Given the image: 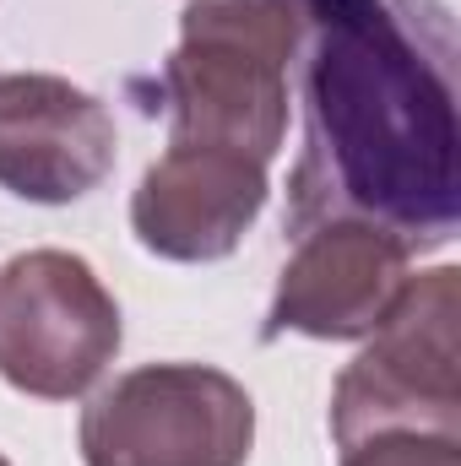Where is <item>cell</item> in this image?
<instances>
[{
  "label": "cell",
  "instance_id": "obj_1",
  "mask_svg": "<svg viewBox=\"0 0 461 466\" xmlns=\"http://www.w3.org/2000/svg\"><path fill=\"white\" fill-rule=\"evenodd\" d=\"M310 87L321 125H337V157L358 207H369L364 218L396 228V218H424V207H435V218L451 228L456 136L446 82L413 66L391 33L380 38L374 22L332 16Z\"/></svg>",
  "mask_w": 461,
  "mask_h": 466
},
{
  "label": "cell",
  "instance_id": "obj_2",
  "mask_svg": "<svg viewBox=\"0 0 461 466\" xmlns=\"http://www.w3.org/2000/svg\"><path fill=\"white\" fill-rule=\"evenodd\" d=\"M315 0H190L163 66L169 141L271 163L288 141V71Z\"/></svg>",
  "mask_w": 461,
  "mask_h": 466
},
{
  "label": "cell",
  "instance_id": "obj_3",
  "mask_svg": "<svg viewBox=\"0 0 461 466\" xmlns=\"http://www.w3.org/2000/svg\"><path fill=\"white\" fill-rule=\"evenodd\" d=\"M461 271L407 277L391 315L364 337L332 390L337 451L374 434H461Z\"/></svg>",
  "mask_w": 461,
  "mask_h": 466
},
{
  "label": "cell",
  "instance_id": "obj_4",
  "mask_svg": "<svg viewBox=\"0 0 461 466\" xmlns=\"http://www.w3.org/2000/svg\"><path fill=\"white\" fill-rule=\"evenodd\" d=\"M87 466H244L255 401L212 363H141L82 412Z\"/></svg>",
  "mask_w": 461,
  "mask_h": 466
},
{
  "label": "cell",
  "instance_id": "obj_5",
  "mask_svg": "<svg viewBox=\"0 0 461 466\" xmlns=\"http://www.w3.org/2000/svg\"><path fill=\"white\" fill-rule=\"evenodd\" d=\"M125 326L104 277L71 249H27L0 271V380L38 401L87 396Z\"/></svg>",
  "mask_w": 461,
  "mask_h": 466
},
{
  "label": "cell",
  "instance_id": "obj_6",
  "mask_svg": "<svg viewBox=\"0 0 461 466\" xmlns=\"http://www.w3.org/2000/svg\"><path fill=\"white\" fill-rule=\"evenodd\" d=\"M413 277V238L374 218L337 212L299 233L271 309L266 337L299 331L315 342H364Z\"/></svg>",
  "mask_w": 461,
  "mask_h": 466
},
{
  "label": "cell",
  "instance_id": "obj_7",
  "mask_svg": "<svg viewBox=\"0 0 461 466\" xmlns=\"http://www.w3.org/2000/svg\"><path fill=\"white\" fill-rule=\"evenodd\" d=\"M119 157L115 115L49 71L0 76V190L33 207H71L109 179Z\"/></svg>",
  "mask_w": 461,
  "mask_h": 466
},
{
  "label": "cell",
  "instance_id": "obj_8",
  "mask_svg": "<svg viewBox=\"0 0 461 466\" xmlns=\"http://www.w3.org/2000/svg\"><path fill=\"white\" fill-rule=\"evenodd\" d=\"M266 163L229 147L169 141V152L141 174L130 196V228L158 260L207 266L244 244V233L266 212Z\"/></svg>",
  "mask_w": 461,
  "mask_h": 466
},
{
  "label": "cell",
  "instance_id": "obj_9",
  "mask_svg": "<svg viewBox=\"0 0 461 466\" xmlns=\"http://www.w3.org/2000/svg\"><path fill=\"white\" fill-rule=\"evenodd\" d=\"M343 466H461V434H374L347 445Z\"/></svg>",
  "mask_w": 461,
  "mask_h": 466
},
{
  "label": "cell",
  "instance_id": "obj_10",
  "mask_svg": "<svg viewBox=\"0 0 461 466\" xmlns=\"http://www.w3.org/2000/svg\"><path fill=\"white\" fill-rule=\"evenodd\" d=\"M0 466H11V461H5V456H0Z\"/></svg>",
  "mask_w": 461,
  "mask_h": 466
}]
</instances>
